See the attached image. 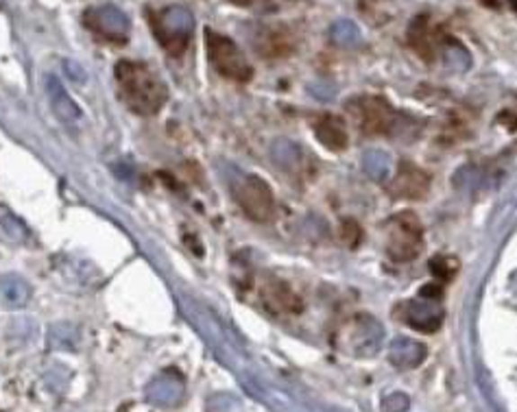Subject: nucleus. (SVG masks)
<instances>
[{
  "instance_id": "5",
  "label": "nucleus",
  "mask_w": 517,
  "mask_h": 412,
  "mask_svg": "<svg viewBox=\"0 0 517 412\" xmlns=\"http://www.w3.org/2000/svg\"><path fill=\"white\" fill-rule=\"evenodd\" d=\"M382 340H385V328L370 314H358L336 332V347L356 358L376 355Z\"/></svg>"
},
{
  "instance_id": "7",
  "label": "nucleus",
  "mask_w": 517,
  "mask_h": 412,
  "mask_svg": "<svg viewBox=\"0 0 517 412\" xmlns=\"http://www.w3.org/2000/svg\"><path fill=\"white\" fill-rule=\"evenodd\" d=\"M350 111L365 136H391L399 116L391 103L382 96H361L350 103Z\"/></svg>"
},
{
  "instance_id": "24",
  "label": "nucleus",
  "mask_w": 517,
  "mask_h": 412,
  "mask_svg": "<svg viewBox=\"0 0 517 412\" xmlns=\"http://www.w3.org/2000/svg\"><path fill=\"white\" fill-rule=\"evenodd\" d=\"M234 399L232 397H225V395H217L209 399V406H208V412H229V408H234Z\"/></svg>"
},
{
  "instance_id": "29",
  "label": "nucleus",
  "mask_w": 517,
  "mask_h": 412,
  "mask_svg": "<svg viewBox=\"0 0 517 412\" xmlns=\"http://www.w3.org/2000/svg\"><path fill=\"white\" fill-rule=\"evenodd\" d=\"M509 3H511V7H513V12L517 13V0H509Z\"/></svg>"
},
{
  "instance_id": "14",
  "label": "nucleus",
  "mask_w": 517,
  "mask_h": 412,
  "mask_svg": "<svg viewBox=\"0 0 517 412\" xmlns=\"http://www.w3.org/2000/svg\"><path fill=\"white\" fill-rule=\"evenodd\" d=\"M441 42H443L441 31L430 22L428 15H419V18L413 20L411 29H408V44H411V48L423 61L437 59Z\"/></svg>"
},
{
  "instance_id": "10",
  "label": "nucleus",
  "mask_w": 517,
  "mask_h": 412,
  "mask_svg": "<svg viewBox=\"0 0 517 412\" xmlns=\"http://www.w3.org/2000/svg\"><path fill=\"white\" fill-rule=\"evenodd\" d=\"M396 319L406 323L408 328L417 329L423 334H434L443 323V310H439L434 302L428 299H413V302H402L396 308Z\"/></svg>"
},
{
  "instance_id": "8",
  "label": "nucleus",
  "mask_w": 517,
  "mask_h": 412,
  "mask_svg": "<svg viewBox=\"0 0 517 412\" xmlns=\"http://www.w3.org/2000/svg\"><path fill=\"white\" fill-rule=\"evenodd\" d=\"M388 195L402 201H422L430 192V175L413 162H399L397 172L387 186Z\"/></svg>"
},
{
  "instance_id": "3",
  "label": "nucleus",
  "mask_w": 517,
  "mask_h": 412,
  "mask_svg": "<svg viewBox=\"0 0 517 412\" xmlns=\"http://www.w3.org/2000/svg\"><path fill=\"white\" fill-rule=\"evenodd\" d=\"M423 227L414 212L396 214L387 223V256L397 264H408L422 253Z\"/></svg>"
},
{
  "instance_id": "11",
  "label": "nucleus",
  "mask_w": 517,
  "mask_h": 412,
  "mask_svg": "<svg viewBox=\"0 0 517 412\" xmlns=\"http://www.w3.org/2000/svg\"><path fill=\"white\" fill-rule=\"evenodd\" d=\"M260 297H263L264 308L275 317L278 314H299L304 310L299 294L289 284L275 277L264 279L263 286H260Z\"/></svg>"
},
{
  "instance_id": "25",
  "label": "nucleus",
  "mask_w": 517,
  "mask_h": 412,
  "mask_svg": "<svg viewBox=\"0 0 517 412\" xmlns=\"http://www.w3.org/2000/svg\"><path fill=\"white\" fill-rule=\"evenodd\" d=\"M419 297L428 299V302H439L443 297V286L441 284H426L422 290H419Z\"/></svg>"
},
{
  "instance_id": "22",
  "label": "nucleus",
  "mask_w": 517,
  "mask_h": 412,
  "mask_svg": "<svg viewBox=\"0 0 517 412\" xmlns=\"http://www.w3.org/2000/svg\"><path fill=\"white\" fill-rule=\"evenodd\" d=\"M341 238H343V242L347 244V247H358L362 241V229L361 225H358L356 221H352V218H347V221H343V225H341Z\"/></svg>"
},
{
  "instance_id": "28",
  "label": "nucleus",
  "mask_w": 517,
  "mask_h": 412,
  "mask_svg": "<svg viewBox=\"0 0 517 412\" xmlns=\"http://www.w3.org/2000/svg\"><path fill=\"white\" fill-rule=\"evenodd\" d=\"M483 4H487V7H498V0H480Z\"/></svg>"
},
{
  "instance_id": "6",
  "label": "nucleus",
  "mask_w": 517,
  "mask_h": 412,
  "mask_svg": "<svg viewBox=\"0 0 517 412\" xmlns=\"http://www.w3.org/2000/svg\"><path fill=\"white\" fill-rule=\"evenodd\" d=\"M232 192L240 210L254 223H271L275 218V197L271 186L255 175H240L232 183Z\"/></svg>"
},
{
  "instance_id": "1",
  "label": "nucleus",
  "mask_w": 517,
  "mask_h": 412,
  "mask_svg": "<svg viewBox=\"0 0 517 412\" xmlns=\"http://www.w3.org/2000/svg\"><path fill=\"white\" fill-rule=\"evenodd\" d=\"M116 83H119V99L140 116H156L168 99L166 85L142 61H119Z\"/></svg>"
},
{
  "instance_id": "17",
  "label": "nucleus",
  "mask_w": 517,
  "mask_h": 412,
  "mask_svg": "<svg viewBox=\"0 0 517 412\" xmlns=\"http://www.w3.org/2000/svg\"><path fill=\"white\" fill-rule=\"evenodd\" d=\"M388 360L402 371L414 369L426 360V347L417 340L408 338V336H399L388 347Z\"/></svg>"
},
{
  "instance_id": "27",
  "label": "nucleus",
  "mask_w": 517,
  "mask_h": 412,
  "mask_svg": "<svg viewBox=\"0 0 517 412\" xmlns=\"http://www.w3.org/2000/svg\"><path fill=\"white\" fill-rule=\"evenodd\" d=\"M232 3L238 4V7H254V4L264 3V0H232Z\"/></svg>"
},
{
  "instance_id": "26",
  "label": "nucleus",
  "mask_w": 517,
  "mask_h": 412,
  "mask_svg": "<svg viewBox=\"0 0 517 412\" xmlns=\"http://www.w3.org/2000/svg\"><path fill=\"white\" fill-rule=\"evenodd\" d=\"M503 125L509 127L511 131H517V110H511V111H506V114L503 116Z\"/></svg>"
},
{
  "instance_id": "12",
  "label": "nucleus",
  "mask_w": 517,
  "mask_h": 412,
  "mask_svg": "<svg viewBox=\"0 0 517 412\" xmlns=\"http://www.w3.org/2000/svg\"><path fill=\"white\" fill-rule=\"evenodd\" d=\"M254 48L264 59L289 57L295 50V35L284 24H271V27L258 31L254 39Z\"/></svg>"
},
{
  "instance_id": "23",
  "label": "nucleus",
  "mask_w": 517,
  "mask_h": 412,
  "mask_svg": "<svg viewBox=\"0 0 517 412\" xmlns=\"http://www.w3.org/2000/svg\"><path fill=\"white\" fill-rule=\"evenodd\" d=\"M411 401L404 393H391L382 399V412H406Z\"/></svg>"
},
{
  "instance_id": "4",
  "label": "nucleus",
  "mask_w": 517,
  "mask_h": 412,
  "mask_svg": "<svg viewBox=\"0 0 517 412\" xmlns=\"http://www.w3.org/2000/svg\"><path fill=\"white\" fill-rule=\"evenodd\" d=\"M192 13L183 7H168L151 15V29L168 55L186 53L192 38Z\"/></svg>"
},
{
  "instance_id": "13",
  "label": "nucleus",
  "mask_w": 517,
  "mask_h": 412,
  "mask_svg": "<svg viewBox=\"0 0 517 412\" xmlns=\"http://www.w3.org/2000/svg\"><path fill=\"white\" fill-rule=\"evenodd\" d=\"M46 94H49L50 110L58 116V120L68 129H75L84 122V114H81L79 105L75 103L73 96L64 88V83L55 75L46 76Z\"/></svg>"
},
{
  "instance_id": "20",
  "label": "nucleus",
  "mask_w": 517,
  "mask_h": 412,
  "mask_svg": "<svg viewBox=\"0 0 517 412\" xmlns=\"http://www.w3.org/2000/svg\"><path fill=\"white\" fill-rule=\"evenodd\" d=\"M459 271V262L457 258L450 256H437L430 259V273L434 275V279L439 282H450Z\"/></svg>"
},
{
  "instance_id": "18",
  "label": "nucleus",
  "mask_w": 517,
  "mask_h": 412,
  "mask_svg": "<svg viewBox=\"0 0 517 412\" xmlns=\"http://www.w3.org/2000/svg\"><path fill=\"white\" fill-rule=\"evenodd\" d=\"M0 302L7 308H24L31 302V286L18 275H4L0 279Z\"/></svg>"
},
{
  "instance_id": "19",
  "label": "nucleus",
  "mask_w": 517,
  "mask_h": 412,
  "mask_svg": "<svg viewBox=\"0 0 517 412\" xmlns=\"http://www.w3.org/2000/svg\"><path fill=\"white\" fill-rule=\"evenodd\" d=\"M49 345L58 351H75L79 347V332L70 323L53 325L49 332Z\"/></svg>"
},
{
  "instance_id": "16",
  "label": "nucleus",
  "mask_w": 517,
  "mask_h": 412,
  "mask_svg": "<svg viewBox=\"0 0 517 412\" xmlns=\"http://www.w3.org/2000/svg\"><path fill=\"white\" fill-rule=\"evenodd\" d=\"M315 136L325 149L330 151H345L347 145H350V137H347V127L339 116H321L319 120L315 122Z\"/></svg>"
},
{
  "instance_id": "21",
  "label": "nucleus",
  "mask_w": 517,
  "mask_h": 412,
  "mask_svg": "<svg viewBox=\"0 0 517 412\" xmlns=\"http://www.w3.org/2000/svg\"><path fill=\"white\" fill-rule=\"evenodd\" d=\"M0 225H3L4 233H7L9 238H13V241H22V238H27V227H24L22 221H18L13 214H9V212L0 214Z\"/></svg>"
},
{
  "instance_id": "9",
  "label": "nucleus",
  "mask_w": 517,
  "mask_h": 412,
  "mask_svg": "<svg viewBox=\"0 0 517 412\" xmlns=\"http://www.w3.org/2000/svg\"><path fill=\"white\" fill-rule=\"evenodd\" d=\"M84 24L96 38L105 39V42H125L127 35H129V20L120 9L111 7V4L90 9L84 15Z\"/></svg>"
},
{
  "instance_id": "15",
  "label": "nucleus",
  "mask_w": 517,
  "mask_h": 412,
  "mask_svg": "<svg viewBox=\"0 0 517 412\" xmlns=\"http://www.w3.org/2000/svg\"><path fill=\"white\" fill-rule=\"evenodd\" d=\"M183 395H186V386H183V380L175 373L157 375L147 386V399L153 406H160V408L177 406L183 399Z\"/></svg>"
},
{
  "instance_id": "2",
  "label": "nucleus",
  "mask_w": 517,
  "mask_h": 412,
  "mask_svg": "<svg viewBox=\"0 0 517 412\" xmlns=\"http://www.w3.org/2000/svg\"><path fill=\"white\" fill-rule=\"evenodd\" d=\"M206 55L209 66H212L218 75L225 76V79L236 81V83H247V81L252 79V64L245 57L243 50L238 48V44L234 42L232 38H227V35H221L217 33V31L208 29Z\"/></svg>"
}]
</instances>
